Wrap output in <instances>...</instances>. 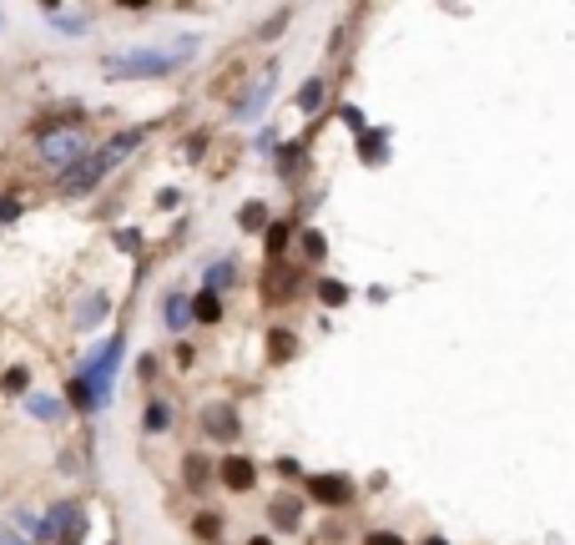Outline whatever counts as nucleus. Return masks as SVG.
Wrapping results in <instances>:
<instances>
[{"mask_svg": "<svg viewBox=\"0 0 575 545\" xmlns=\"http://www.w3.org/2000/svg\"><path fill=\"white\" fill-rule=\"evenodd\" d=\"M197 51V36H182L177 51H126V56H107L111 76H167Z\"/></svg>", "mask_w": 575, "mask_h": 545, "instance_id": "obj_1", "label": "nucleus"}, {"mask_svg": "<svg viewBox=\"0 0 575 545\" xmlns=\"http://www.w3.org/2000/svg\"><path fill=\"white\" fill-rule=\"evenodd\" d=\"M41 156L71 172V167H81V162H86V137H81L76 126H61V132H41Z\"/></svg>", "mask_w": 575, "mask_h": 545, "instance_id": "obj_2", "label": "nucleus"}, {"mask_svg": "<svg viewBox=\"0 0 575 545\" xmlns=\"http://www.w3.org/2000/svg\"><path fill=\"white\" fill-rule=\"evenodd\" d=\"M308 500H318V505H348L354 500V480H343V475H313Z\"/></svg>", "mask_w": 575, "mask_h": 545, "instance_id": "obj_3", "label": "nucleus"}, {"mask_svg": "<svg viewBox=\"0 0 575 545\" xmlns=\"http://www.w3.org/2000/svg\"><path fill=\"white\" fill-rule=\"evenodd\" d=\"M218 475H222L228 490H237V495H248L252 485H258V469H252V460H243V454H228L218 465Z\"/></svg>", "mask_w": 575, "mask_h": 545, "instance_id": "obj_4", "label": "nucleus"}, {"mask_svg": "<svg viewBox=\"0 0 575 545\" xmlns=\"http://www.w3.org/2000/svg\"><path fill=\"white\" fill-rule=\"evenodd\" d=\"M203 429L212 439H237V409L233 405H207L203 409Z\"/></svg>", "mask_w": 575, "mask_h": 545, "instance_id": "obj_5", "label": "nucleus"}, {"mask_svg": "<svg viewBox=\"0 0 575 545\" xmlns=\"http://www.w3.org/2000/svg\"><path fill=\"white\" fill-rule=\"evenodd\" d=\"M298 515H303V500L298 495H278L273 505H268V520L278 530H298Z\"/></svg>", "mask_w": 575, "mask_h": 545, "instance_id": "obj_6", "label": "nucleus"}, {"mask_svg": "<svg viewBox=\"0 0 575 545\" xmlns=\"http://www.w3.org/2000/svg\"><path fill=\"white\" fill-rule=\"evenodd\" d=\"M192 318H197V313H192V298H187V293H172V298H167V328H172V333H182Z\"/></svg>", "mask_w": 575, "mask_h": 545, "instance_id": "obj_7", "label": "nucleus"}, {"mask_svg": "<svg viewBox=\"0 0 575 545\" xmlns=\"http://www.w3.org/2000/svg\"><path fill=\"white\" fill-rule=\"evenodd\" d=\"M293 354H298V339L288 328H273V333H268V358H273V364H288Z\"/></svg>", "mask_w": 575, "mask_h": 545, "instance_id": "obj_8", "label": "nucleus"}, {"mask_svg": "<svg viewBox=\"0 0 575 545\" xmlns=\"http://www.w3.org/2000/svg\"><path fill=\"white\" fill-rule=\"evenodd\" d=\"M207 475H212V465H207L203 454H187V460H182V480H187V490H203Z\"/></svg>", "mask_w": 575, "mask_h": 545, "instance_id": "obj_9", "label": "nucleus"}, {"mask_svg": "<svg viewBox=\"0 0 575 545\" xmlns=\"http://www.w3.org/2000/svg\"><path fill=\"white\" fill-rule=\"evenodd\" d=\"M192 313H197V324H218V318H222V298L203 288V293L192 298Z\"/></svg>", "mask_w": 575, "mask_h": 545, "instance_id": "obj_10", "label": "nucleus"}, {"mask_svg": "<svg viewBox=\"0 0 575 545\" xmlns=\"http://www.w3.org/2000/svg\"><path fill=\"white\" fill-rule=\"evenodd\" d=\"M46 16L56 20V26H66V31H76V26H86L92 11H86V5H76V11H66V5H46Z\"/></svg>", "mask_w": 575, "mask_h": 545, "instance_id": "obj_11", "label": "nucleus"}, {"mask_svg": "<svg viewBox=\"0 0 575 545\" xmlns=\"http://www.w3.org/2000/svg\"><path fill=\"white\" fill-rule=\"evenodd\" d=\"M318 303H323V309H339V303H348V283L323 278V283H318Z\"/></svg>", "mask_w": 575, "mask_h": 545, "instance_id": "obj_12", "label": "nucleus"}, {"mask_svg": "<svg viewBox=\"0 0 575 545\" xmlns=\"http://www.w3.org/2000/svg\"><path fill=\"white\" fill-rule=\"evenodd\" d=\"M66 399H71V405L76 409H96V394H92V384H86V379H71V384H66Z\"/></svg>", "mask_w": 575, "mask_h": 545, "instance_id": "obj_13", "label": "nucleus"}, {"mask_svg": "<svg viewBox=\"0 0 575 545\" xmlns=\"http://www.w3.org/2000/svg\"><path fill=\"white\" fill-rule=\"evenodd\" d=\"M81 535H86V520H81V510H66V525H61V545H81Z\"/></svg>", "mask_w": 575, "mask_h": 545, "instance_id": "obj_14", "label": "nucleus"}, {"mask_svg": "<svg viewBox=\"0 0 575 545\" xmlns=\"http://www.w3.org/2000/svg\"><path fill=\"white\" fill-rule=\"evenodd\" d=\"M237 222H243L248 233H258V228H273V222H268V207H263V203H248V207H243V218H237Z\"/></svg>", "mask_w": 575, "mask_h": 545, "instance_id": "obj_15", "label": "nucleus"}, {"mask_svg": "<svg viewBox=\"0 0 575 545\" xmlns=\"http://www.w3.org/2000/svg\"><path fill=\"white\" fill-rule=\"evenodd\" d=\"M192 530H197L203 541H218V535H222V520H218V515H212V510H203V515H197V520H192Z\"/></svg>", "mask_w": 575, "mask_h": 545, "instance_id": "obj_16", "label": "nucleus"}, {"mask_svg": "<svg viewBox=\"0 0 575 545\" xmlns=\"http://www.w3.org/2000/svg\"><path fill=\"white\" fill-rule=\"evenodd\" d=\"M233 283V263H212L207 268V293H218V288H228Z\"/></svg>", "mask_w": 575, "mask_h": 545, "instance_id": "obj_17", "label": "nucleus"}, {"mask_svg": "<svg viewBox=\"0 0 575 545\" xmlns=\"http://www.w3.org/2000/svg\"><path fill=\"white\" fill-rule=\"evenodd\" d=\"M263 237H268V258H278V252L288 248V222H273Z\"/></svg>", "mask_w": 575, "mask_h": 545, "instance_id": "obj_18", "label": "nucleus"}, {"mask_svg": "<svg viewBox=\"0 0 575 545\" xmlns=\"http://www.w3.org/2000/svg\"><path fill=\"white\" fill-rule=\"evenodd\" d=\"M323 92H328L323 81H308V86L298 92V107H303V111H313V107H318V101H323Z\"/></svg>", "mask_w": 575, "mask_h": 545, "instance_id": "obj_19", "label": "nucleus"}, {"mask_svg": "<svg viewBox=\"0 0 575 545\" xmlns=\"http://www.w3.org/2000/svg\"><path fill=\"white\" fill-rule=\"evenodd\" d=\"M384 132H363V162H384Z\"/></svg>", "mask_w": 575, "mask_h": 545, "instance_id": "obj_20", "label": "nucleus"}, {"mask_svg": "<svg viewBox=\"0 0 575 545\" xmlns=\"http://www.w3.org/2000/svg\"><path fill=\"white\" fill-rule=\"evenodd\" d=\"M167 405H147V414H141V424H147V429H167Z\"/></svg>", "mask_w": 575, "mask_h": 545, "instance_id": "obj_21", "label": "nucleus"}, {"mask_svg": "<svg viewBox=\"0 0 575 545\" xmlns=\"http://www.w3.org/2000/svg\"><path fill=\"white\" fill-rule=\"evenodd\" d=\"M303 252H308L313 263H318V258H323V252H328V243H323V233H313V228H308V233H303Z\"/></svg>", "mask_w": 575, "mask_h": 545, "instance_id": "obj_22", "label": "nucleus"}, {"mask_svg": "<svg viewBox=\"0 0 575 545\" xmlns=\"http://www.w3.org/2000/svg\"><path fill=\"white\" fill-rule=\"evenodd\" d=\"M363 545H404V535H394V530H369Z\"/></svg>", "mask_w": 575, "mask_h": 545, "instance_id": "obj_23", "label": "nucleus"}, {"mask_svg": "<svg viewBox=\"0 0 575 545\" xmlns=\"http://www.w3.org/2000/svg\"><path fill=\"white\" fill-rule=\"evenodd\" d=\"M298 156H303V147H283V162H278L283 177H293V172H298Z\"/></svg>", "mask_w": 575, "mask_h": 545, "instance_id": "obj_24", "label": "nucleus"}, {"mask_svg": "<svg viewBox=\"0 0 575 545\" xmlns=\"http://www.w3.org/2000/svg\"><path fill=\"white\" fill-rule=\"evenodd\" d=\"M31 414H41V420H56V399L36 394V399H31Z\"/></svg>", "mask_w": 575, "mask_h": 545, "instance_id": "obj_25", "label": "nucleus"}, {"mask_svg": "<svg viewBox=\"0 0 575 545\" xmlns=\"http://www.w3.org/2000/svg\"><path fill=\"white\" fill-rule=\"evenodd\" d=\"M0 384H5L11 394H20V389H26V369H5V379H0Z\"/></svg>", "mask_w": 575, "mask_h": 545, "instance_id": "obj_26", "label": "nucleus"}, {"mask_svg": "<svg viewBox=\"0 0 575 545\" xmlns=\"http://www.w3.org/2000/svg\"><path fill=\"white\" fill-rule=\"evenodd\" d=\"M96 313H101V298H86V303H81V318H76V324H96Z\"/></svg>", "mask_w": 575, "mask_h": 545, "instance_id": "obj_27", "label": "nucleus"}, {"mask_svg": "<svg viewBox=\"0 0 575 545\" xmlns=\"http://www.w3.org/2000/svg\"><path fill=\"white\" fill-rule=\"evenodd\" d=\"M339 116H343V122H348V126H354V132H358V126H363V111H358V107H343Z\"/></svg>", "mask_w": 575, "mask_h": 545, "instance_id": "obj_28", "label": "nucleus"}, {"mask_svg": "<svg viewBox=\"0 0 575 545\" xmlns=\"http://www.w3.org/2000/svg\"><path fill=\"white\" fill-rule=\"evenodd\" d=\"M16 212H20V203H16V197H5V203H0V222H11Z\"/></svg>", "mask_w": 575, "mask_h": 545, "instance_id": "obj_29", "label": "nucleus"}, {"mask_svg": "<svg viewBox=\"0 0 575 545\" xmlns=\"http://www.w3.org/2000/svg\"><path fill=\"white\" fill-rule=\"evenodd\" d=\"M0 545H20V541H11V535H5V530H0Z\"/></svg>", "mask_w": 575, "mask_h": 545, "instance_id": "obj_30", "label": "nucleus"}, {"mask_svg": "<svg viewBox=\"0 0 575 545\" xmlns=\"http://www.w3.org/2000/svg\"><path fill=\"white\" fill-rule=\"evenodd\" d=\"M424 545H450V541H439V535H429V541H424Z\"/></svg>", "mask_w": 575, "mask_h": 545, "instance_id": "obj_31", "label": "nucleus"}, {"mask_svg": "<svg viewBox=\"0 0 575 545\" xmlns=\"http://www.w3.org/2000/svg\"><path fill=\"white\" fill-rule=\"evenodd\" d=\"M252 545H273V541H268V535H258V541H252Z\"/></svg>", "mask_w": 575, "mask_h": 545, "instance_id": "obj_32", "label": "nucleus"}]
</instances>
